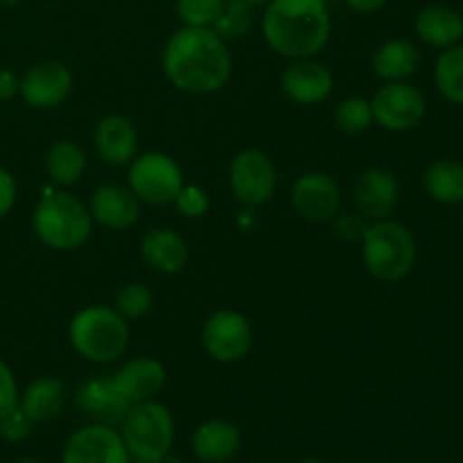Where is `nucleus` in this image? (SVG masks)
Here are the masks:
<instances>
[{"label":"nucleus","instance_id":"obj_12","mask_svg":"<svg viewBox=\"0 0 463 463\" xmlns=\"http://www.w3.org/2000/svg\"><path fill=\"white\" fill-rule=\"evenodd\" d=\"M292 206L303 220L328 222L342 206L339 184L326 172H307L292 185Z\"/></svg>","mask_w":463,"mask_h":463},{"label":"nucleus","instance_id":"obj_23","mask_svg":"<svg viewBox=\"0 0 463 463\" xmlns=\"http://www.w3.org/2000/svg\"><path fill=\"white\" fill-rule=\"evenodd\" d=\"M416 34L437 48H450L463 39V16L446 5H428L416 16Z\"/></svg>","mask_w":463,"mask_h":463},{"label":"nucleus","instance_id":"obj_4","mask_svg":"<svg viewBox=\"0 0 463 463\" xmlns=\"http://www.w3.org/2000/svg\"><path fill=\"white\" fill-rule=\"evenodd\" d=\"M364 267L380 283H398L416 262V240L405 224L393 220H378L364 229L362 240Z\"/></svg>","mask_w":463,"mask_h":463},{"label":"nucleus","instance_id":"obj_18","mask_svg":"<svg viewBox=\"0 0 463 463\" xmlns=\"http://www.w3.org/2000/svg\"><path fill=\"white\" fill-rule=\"evenodd\" d=\"M75 405L95 423L111 425V428H120L129 410V402L118 392L113 378H93L81 384L75 393Z\"/></svg>","mask_w":463,"mask_h":463},{"label":"nucleus","instance_id":"obj_41","mask_svg":"<svg viewBox=\"0 0 463 463\" xmlns=\"http://www.w3.org/2000/svg\"><path fill=\"white\" fill-rule=\"evenodd\" d=\"M21 463H39V461H34V459H23Z\"/></svg>","mask_w":463,"mask_h":463},{"label":"nucleus","instance_id":"obj_14","mask_svg":"<svg viewBox=\"0 0 463 463\" xmlns=\"http://www.w3.org/2000/svg\"><path fill=\"white\" fill-rule=\"evenodd\" d=\"M285 95L297 104H319L330 98L335 89V77L324 63L312 61L310 59H294L288 68H285L283 77H280Z\"/></svg>","mask_w":463,"mask_h":463},{"label":"nucleus","instance_id":"obj_7","mask_svg":"<svg viewBox=\"0 0 463 463\" xmlns=\"http://www.w3.org/2000/svg\"><path fill=\"white\" fill-rule=\"evenodd\" d=\"M181 188H184V172L167 154L147 152L131 161L129 190L138 202L149 206H167L175 203Z\"/></svg>","mask_w":463,"mask_h":463},{"label":"nucleus","instance_id":"obj_10","mask_svg":"<svg viewBox=\"0 0 463 463\" xmlns=\"http://www.w3.org/2000/svg\"><path fill=\"white\" fill-rule=\"evenodd\" d=\"M61 463H131L118 428L90 423L68 437L61 450Z\"/></svg>","mask_w":463,"mask_h":463},{"label":"nucleus","instance_id":"obj_21","mask_svg":"<svg viewBox=\"0 0 463 463\" xmlns=\"http://www.w3.org/2000/svg\"><path fill=\"white\" fill-rule=\"evenodd\" d=\"M143 260L158 274H176L188 262V244L176 231L152 229L140 240Z\"/></svg>","mask_w":463,"mask_h":463},{"label":"nucleus","instance_id":"obj_39","mask_svg":"<svg viewBox=\"0 0 463 463\" xmlns=\"http://www.w3.org/2000/svg\"><path fill=\"white\" fill-rule=\"evenodd\" d=\"M21 0H0V5H5V7H14V5H18Z\"/></svg>","mask_w":463,"mask_h":463},{"label":"nucleus","instance_id":"obj_9","mask_svg":"<svg viewBox=\"0 0 463 463\" xmlns=\"http://www.w3.org/2000/svg\"><path fill=\"white\" fill-rule=\"evenodd\" d=\"M231 190L244 206H262L276 193V167L260 149H242L229 167Z\"/></svg>","mask_w":463,"mask_h":463},{"label":"nucleus","instance_id":"obj_5","mask_svg":"<svg viewBox=\"0 0 463 463\" xmlns=\"http://www.w3.org/2000/svg\"><path fill=\"white\" fill-rule=\"evenodd\" d=\"M72 348L89 362L109 364L125 355L129 346V326L113 307H84L68 326Z\"/></svg>","mask_w":463,"mask_h":463},{"label":"nucleus","instance_id":"obj_13","mask_svg":"<svg viewBox=\"0 0 463 463\" xmlns=\"http://www.w3.org/2000/svg\"><path fill=\"white\" fill-rule=\"evenodd\" d=\"M72 72L61 61H41L21 77V90L30 107L54 109L71 95Z\"/></svg>","mask_w":463,"mask_h":463},{"label":"nucleus","instance_id":"obj_3","mask_svg":"<svg viewBox=\"0 0 463 463\" xmlns=\"http://www.w3.org/2000/svg\"><path fill=\"white\" fill-rule=\"evenodd\" d=\"M32 229L45 247L54 251H72L90 238L93 217L75 194L59 190L48 193L36 203Z\"/></svg>","mask_w":463,"mask_h":463},{"label":"nucleus","instance_id":"obj_19","mask_svg":"<svg viewBox=\"0 0 463 463\" xmlns=\"http://www.w3.org/2000/svg\"><path fill=\"white\" fill-rule=\"evenodd\" d=\"M193 455L203 463H226L242 448V432L233 420L211 419L194 430L190 439Z\"/></svg>","mask_w":463,"mask_h":463},{"label":"nucleus","instance_id":"obj_42","mask_svg":"<svg viewBox=\"0 0 463 463\" xmlns=\"http://www.w3.org/2000/svg\"><path fill=\"white\" fill-rule=\"evenodd\" d=\"M461 220H463V211H461Z\"/></svg>","mask_w":463,"mask_h":463},{"label":"nucleus","instance_id":"obj_22","mask_svg":"<svg viewBox=\"0 0 463 463\" xmlns=\"http://www.w3.org/2000/svg\"><path fill=\"white\" fill-rule=\"evenodd\" d=\"M18 407L25 411L32 423H50L66 407V387L57 378H36L18 398Z\"/></svg>","mask_w":463,"mask_h":463},{"label":"nucleus","instance_id":"obj_29","mask_svg":"<svg viewBox=\"0 0 463 463\" xmlns=\"http://www.w3.org/2000/svg\"><path fill=\"white\" fill-rule=\"evenodd\" d=\"M337 127L346 134H362L373 125V109L371 102L364 98H346L339 102L335 111Z\"/></svg>","mask_w":463,"mask_h":463},{"label":"nucleus","instance_id":"obj_20","mask_svg":"<svg viewBox=\"0 0 463 463\" xmlns=\"http://www.w3.org/2000/svg\"><path fill=\"white\" fill-rule=\"evenodd\" d=\"M90 217L113 231L129 229L140 217V202L129 188L107 184L90 194Z\"/></svg>","mask_w":463,"mask_h":463},{"label":"nucleus","instance_id":"obj_26","mask_svg":"<svg viewBox=\"0 0 463 463\" xmlns=\"http://www.w3.org/2000/svg\"><path fill=\"white\" fill-rule=\"evenodd\" d=\"M45 170L52 184L68 188L77 184L86 170V154L72 140H57L45 154Z\"/></svg>","mask_w":463,"mask_h":463},{"label":"nucleus","instance_id":"obj_17","mask_svg":"<svg viewBox=\"0 0 463 463\" xmlns=\"http://www.w3.org/2000/svg\"><path fill=\"white\" fill-rule=\"evenodd\" d=\"M113 384L122 393L129 405L143 401H154L165 387V366L154 357H134L125 362L116 375H111Z\"/></svg>","mask_w":463,"mask_h":463},{"label":"nucleus","instance_id":"obj_25","mask_svg":"<svg viewBox=\"0 0 463 463\" xmlns=\"http://www.w3.org/2000/svg\"><path fill=\"white\" fill-rule=\"evenodd\" d=\"M425 190L430 197L446 206L463 203V163L439 158L425 172Z\"/></svg>","mask_w":463,"mask_h":463},{"label":"nucleus","instance_id":"obj_30","mask_svg":"<svg viewBox=\"0 0 463 463\" xmlns=\"http://www.w3.org/2000/svg\"><path fill=\"white\" fill-rule=\"evenodd\" d=\"M154 306V297L149 292L147 285L143 283H127L118 289L116 294V307L118 312L125 319H143Z\"/></svg>","mask_w":463,"mask_h":463},{"label":"nucleus","instance_id":"obj_8","mask_svg":"<svg viewBox=\"0 0 463 463\" xmlns=\"http://www.w3.org/2000/svg\"><path fill=\"white\" fill-rule=\"evenodd\" d=\"M202 342L208 355L222 364H233L247 357L253 344V328L242 312L217 310L206 319Z\"/></svg>","mask_w":463,"mask_h":463},{"label":"nucleus","instance_id":"obj_34","mask_svg":"<svg viewBox=\"0 0 463 463\" xmlns=\"http://www.w3.org/2000/svg\"><path fill=\"white\" fill-rule=\"evenodd\" d=\"M18 398H21V393H18L16 378H14L12 369L5 362H0V419L14 407H18Z\"/></svg>","mask_w":463,"mask_h":463},{"label":"nucleus","instance_id":"obj_6","mask_svg":"<svg viewBox=\"0 0 463 463\" xmlns=\"http://www.w3.org/2000/svg\"><path fill=\"white\" fill-rule=\"evenodd\" d=\"M175 419L165 405L156 401L134 402L120 423L122 441L131 459L161 463L175 443Z\"/></svg>","mask_w":463,"mask_h":463},{"label":"nucleus","instance_id":"obj_16","mask_svg":"<svg viewBox=\"0 0 463 463\" xmlns=\"http://www.w3.org/2000/svg\"><path fill=\"white\" fill-rule=\"evenodd\" d=\"M95 149L109 165H129L138 156V131L127 116L111 113L104 116L95 127Z\"/></svg>","mask_w":463,"mask_h":463},{"label":"nucleus","instance_id":"obj_27","mask_svg":"<svg viewBox=\"0 0 463 463\" xmlns=\"http://www.w3.org/2000/svg\"><path fill=\"white\" fill-rule=\"evenodd\" d=\"M439 93L452 104H463V45H450L434 68Z\"/></svg>","mask_w":463,"mask_h":463},{"label":"nucleus","instance_id":"obj_32","mask_svg":"<svg viewBox=\"0 0 463 463\" xmlns=\"http://www.w3.org/2000/svg\"><path fill=\"white\" fill-rule=\"evenodd\" d=\"M175 206L184 217L197 220V217L206 215L211 202H208V194L203 193L199 185H184V188L179 190V194H176Z\"/></svg>","mask_w":463,"mask_h":463},{"label":"nucleus","instance_id":"obj_15","mask_svg":"<svg viewBox=\"0 0 463 463\" xmlns=\"http://www.w3.org/2000/svg\"><path fill=\"white\" fill-rule=\"evenodd\" d=\"M398 194H401L398 179L387 167L364 170L353 190V199H355L360 213L373 222L387 220L392 215L398 203Z\"/></svg>","mask_w":463,"mask_h":463},{"label":"nucleus","instance_id":"obj_35","mask_svg":"<svg viewBox=\"0 0 463 463\" xmlns=\"http://www.w3.org/2000/svg\"><path fill=\"white\" fill-rule=\"evenodd\" d=\"M14 203H16V181L12 172L0 167V220L12 211Z\"/></svg>","mask_w":463,"mask_h":463},{"label":"nucleus","instance_id":"obj_28","mask_svg":"<svg viewBox=\"0 0 463 463\" xmlns=\"http://www.w3.org/2000/svg\"><path fill=\"white\" fill-rule=\"evenodd\" d=\"M253 27V7L242 0H226L224 9L220 12L217 21L213 23V30L224 41L242 39Z\"/></svg>","mask_w":463,"mask_h":463},{"label":"nucleus","instance_id":"obj_33","mask_svg":"<svg viewBox=\"0 0 463 463\" xmlns=\"http://www.w3.org/2000/svg\"><path fill=\"white\" fill-rule=\"evenodd\" d=\"M32 425L34 423L27 419L25 411H23L21 407H14L12 411H7V414L0 419V437L9 443L23 441V439L30 437Z\"/></svg>","mask_w":463,"mask_h":463},{"label":"nucleus","instance_id":"obj_1","mask_svg":"<svg viewBox=\"0 0 463 463\" xmlns=\"http://www.w3.org/2000/svg\"><path fill=\"white\" fill-rule=\"evenodd\" d=\"M163 71L175 89L190 95H211L229 84L233 57L213 27L184 25L167 39Z\"/></svg>","mask_w":463,"mask_h":463},{"label":"nucleus","instance_id":"obj_24","mask_svg":"<svg viewBox=\"0 0 463 463\" xmlns=\"http://www.w3.org/2000/svg\"><path fill=\"white\" fill-rule=\"evenodd\" d=\"M420 54L416 45L407 39H389L375 50L373 71L384 81H405L416 72Z\"/></svg>","mask_w":463,"mask_h":463},{"label":"nucleus","instance_id":"obj_36","mask_svg":"<svg viewBox=\"0 0 463 463\" xmlns=\"http://www.w3.org/2000/svg\"><path fill=\"white\" fill-rule=\"evenodd\" d=\"M21 90V80L9 68H0V102L12 99Z\"/></svg>","mask_w":463,"mask_h":463},{"label":"nucleus","instance_id":"obj_40","mask_svg":"<svg viewBox=\"0 0 463 463\" xmlns=\"http://www.w3.org/2000/svg\"><path fill=\"white\" fill-rule=\"evenodd\" d=\"M298 463H324V461L317 459V457H307V459H301Z\"/></svg>","mask_w":463,"mask_h":463},{"label":"nucleus","instance_id":"obj_11","mask_svg":"<svg viewBox=\"0 0 463 463\" xmlns=\"http://www.w3.org/2000/svg\"><path fill=\"white\" fill-rule=\"evenodd\" d=\"M373 122L389 131H410L425 118L423 93L407 81H387L371 99Z\"/></svg>","mask_w":463,"mask_h":463},{"label":"nucleus","instance_id":"obj_37","mask_svg":"<svg viewBox=\"0 0 463 463\" xmlns=\"http://www.w3.org/2000/svg\"><path fill=\"white\" fill-rule=\"evenodd\" d=\"M348 7L357 14H373L387 5V0H346Z\"/></svg>","mask_w":463,"mask_h":463},{"label":"nucleus","instance_id":"obj_31","mask_svg":"<svg viewBox=\"0 0 463 463\" xmlns=\"http://www.w3.org/2000/svg\"><path fill=\"white\" fill-rule=\"evenodd\" d=\"M226 0H176V14L190 27H213Z\"/></svg>","mask_w":463,"mask_h":463},{"label":"nucleus","instance_id":"obj_2","mask_svg":"<svg viewBox=\"0 0 463 463\" xmlns=\"http://www.w3.org/2000/svg\"><path fill=\"white\" fill-rule=\"evenodd\" d=\"M324 0H269L262 14V36L280 57L310 59L330 39Z\"/></svg>","mask_w":463,"mask_h":463},{"label":"nucleus","instance_id":"obj_38","mask_svg":"<svg viewBox=\"0 0 463 463\" xmlns=\"http://www.w3.org/2000/svg\"><path fill=\"white\" fill-rule=\"evenodd\" d=\"M242 3L251 5V7H258V5H267V3H269V0H242Z\"/></svg>","mask_w":463,"mask_h":463}]
</instances>
